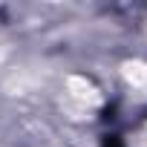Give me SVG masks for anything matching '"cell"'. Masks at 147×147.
Returning <instances> with one entry per match:
<instances>
[{"label":"cell","instance_id":"obj_1","mask_svg":"<svg viewBox=\"0 0 147 147\" xmlns=\"http://www.w3.org/2000/svg\"><path fill=\"white\" fill-rule=\"evenodd\" d=\"M101 147H124V144H121V138H118V136H104Z\"/></svg>","mask_w":147,"mask_h":147}]
</instances>
